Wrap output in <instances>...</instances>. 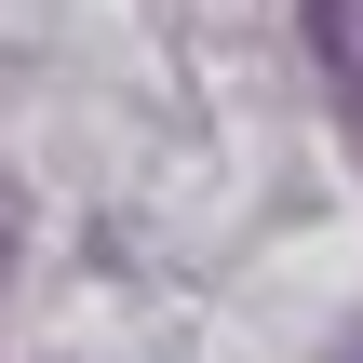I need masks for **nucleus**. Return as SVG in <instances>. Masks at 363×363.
Listing matches in <instances>:
<instances>
[{
  "label": "nucleus",
  "mask_w": 363,
  "mask_h": 363,
  "mask_svg": "<svg viewBox=\"0 0 363 363\" xmlns=\"http://www.w3.org/2000/svg\"><path fill=\"white\" fill-rule=\"evenodd\" d=\"M310 54H323V81L350 94V121H363V0H310Z\"/></svg>",
  "instance_id": "f257e3e1"
}]
</instances>
